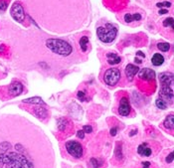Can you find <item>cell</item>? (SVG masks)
<instances>
[{"instance_id": "6da1fadb", "label": "cell", "mask_w": 174, "mask_h": 168, "mask_svg": "<svg viewBox=\"0 0 174 168\" xmlns=\"http://www.w3.org/2000/svg\"><path fill=\"white\" fill-rule=\"evenodd\" d=\"M0 168H56L44 130L20 114H0Z\"/></svg>"}, {"instance_id": "7a4b0ae2", "label": "cell", "mask_w": 174, "mask_h": 168, "mask_svg": "<svg viewBox=\"0 0 174 168\" xmlns=\"http://www.w3.org/2000/svg\"><path fill=\"white\" fill-rule=\"evenodd\" d=\"M46 46L51 50L53 53L60 56H67L71 55L73 52V47L69 43L61 39H49L46 41Z\"/></svg>"}, {"instance_id": "3957f363", "label": "cell", "mask_w": 174, "mask_h": 168, "mask_svg": "<svg viewBox=\"0 0 174 168\" xmlns=\"http://www.w3.org/2000/svg\"><path fill=\"white\" fill-rule=\"evenodd\" d=\"M97 35L102 43H111L117 35V29L114 24L107 23L105 26L98 27Z\"/></svg>"}, {"instance_id": "277c9868", "label": "cell", "mask_w": 174, "mask_h": 168, "mask_svg": "<svg viewBox=\"0 0 174 168\" xmlns=\"http://www.w3.org/2000/svg\"><path fill=\"white\" fill-rule=\"evenodd\" d=\"M65 149L67 153L72 156L74 159H81L84 155V146L81 142L77 140H68L65 143Z\"/></svg>"}, {"instance_id": "5b68a950", "label": "cell", "mask_w": 174, "mask_h": 168, "mask_svg": "<svg viewBox=\"0 0 174 168\" xmlns=\"http://www.w3.org/2000/svg\"><path fill=\"white\" fill-rule=\"evenodd\" d=\"M120 77H122V73H120L119 69H117V68H110L105 72L104 81L108 86L114 87L119 82Z\"/></svg>"}, {"instance_id": "8992f818", "label": "cell", "mask_w": 174, "mask_h": 168, "mask_svg": "<svg viewBox=\"0 0 174 168\" xmlns=\"http://www.w3.org/2000/svg\"><path fill=\"white\" fill-rule=\"evenodd\" d=\"M157 145L156 142H142L141 144L138 145L137 147V153L140 155L141 157H150L152 155L156 154L159 147L154 148V146Z\"/></svg>"}, {"instance_id": "52a82bcc", "label": "cell", "mask_w": 174, "mask_h": 168, "mask_svg": "<svg viewBox=\"0 0 174 168\" xmlns=\"http://www.w3.org/2000/svg\"><path fill=\"white\" fill-rule=\"evenodd\" d=\"M11 16L13 17L15 21L19 23H23L25 20V11L23 6L21 5L20 2H14V4L12 5L11 10H10Z\"/></svg>"}, {"instance_id": "ba28073f", "label": "cell", "mask_w": 174, "mask_h": 168, "mask_svg": "<svg viewBox=\"0 0 174 168\" xmlns=\"http://www.w3.org/2000/svg\"><path fill=\"white\" fill-rule=\"evenodd\" d=\"M119 113L122 116H124V117H128L133 113L131 105H130V102H129V99L125 96H122V98L120 99V101H119Z\"/></svg>"}, {"instance_id": "9c48e42d", "label": "cell", "mask_w": 174, "mask_h": 168, "mask_svg": "<svg viewBox=\"0 0 174 168\" xmlns=\"http://www.w3.org/2000/svg\"><path fill=\"white\" fill-rule=\"evenodd\" d=\"M58 129L60 133H64L65 136H68L72 134V131H74V125L69 119H58Z\"/></svg>"}, {"instance_id": "30bf717a", "label": "cell", "mask_w": 174, "mask_h": 168, "mask_svg": "<svg viewBox=\"0 0 174 168\" xmlns=\"http://www.w3.org/2000/svg\"><path fill=\"white\" fill-rule=\"evenodd\" d=\"M6 89H7V95L9 98H14V96H17L22 94L24 87L20 82L14 81V82H12Z\"/></svg>"}, {"instance_id": "8fae6325", "label": "cell", "mask_w": 174, "mask_h": 168, "mask_svg": "<svg viewBox=\"0 0 174 168\" xmlns=\"http://www.w3.org/2000/svg\"><path fill=\"white\" fill-rule=\"evenodd\" d=\"M138 80L141 82H154L155 79V72L153 70L148 69V68H144L138 71Z\"/></svg>"}, {"instance_id": "7c38bea8", "label": "cell", "mask_w": 174, "mask_h": 168, "mask_svg": "<svg viewBox=\"0 0 174 168\" xmlns=\"http://www.w3.org/2000/svg\"><path fill=\"white\" fill-rule=\"evenodd\" d=\"M138 71H139V68L137 66H134L132 64H128L125 68V76L127 77V79L132 80V78L138 73Z\"/></svg>"}, {"instance_id": "4fadbf2b", "label": "cell", "mask_w": 174, "mask_h": 168, "mask_svg": "<svg viewBox=\"0 0 174 168\" xmlns=\"http://www.w3.org/2000/svg\"><path fill=\"white\" fill-rule=\"evenodd\" d=\"M161 85H173V75L171 73H162L159 75Z\"/></svg>"}, {"instance_id": "5bb4252c", "label": "cell", "mask_w": 174, "mask_h": 168, "mask_svg": "<svg viewBox=\"0 0 174 168\" xmlns=\"http://www.w3.org/2000/svg\"><path fill=\"white\" fill-rule=\"evenodd\" d=\"M105 161L101 159V158H96L93 157L90 159L89 166L91 168H104L105 167Z\"/></svg>"}, {"instance_id": "9a60e30c", "label": "cell", "mask_w": 174, "mask_h": 168, "mask_svg": "<svg viewBox=\"0 0 174 168\" xmlns=\"http://www.w3.org/2000/svg\"><path fill=\"white\" fill-rule=\"evenodd\" d=\"M151 63L155 67H159L164 63V57L161 54L155 53V54L152 56V58H151Z\"/></svg>"}, {"instance_id": "2e32d148", "label": "cell", "mask_w": 174, "mask_h": 168, "mask_svg": "<svg viewBox=\"0 0 174 168\" xmlns=\"http://www.w3.org/2000/svg\"><path fill=\"white\" fill-rule=\"evenodd\" d=\"M107 57H108V63L110 65H116L122 62V58L119 57L114 53H108Z\"/></svg>"}, {"instance_id": "e0dca14e", "label": "cell", "mask_w": 174, "mask_h": 168, "mask_svg": "<svg viewBox=\"0 0 174 168\" xmlns=\"http://www.w3.org/2000/svg\"><path fill=\"white\" fill-rule=\"evenodd\" d=\"M174 117H173V114H169V116H166L165 120L163 121V126L165 127L167 130H173L174 128Z\"/></svg>"}, {"instance_id": "ac0fdd59", "label": "cell", "mask_w": 174, "mask_h": 168, "mask_svg": "<svg viewBox=\"0 0 174 168\" xmlns=\"http://www.w3.org/2000/svg\"><path fill=\"white\" fill-rule=\"evenodd\" d=\"M142 16L139 13H134V14H129V13H126L124 15V21L126 23H131L133 21H139L141 20Z\"/></svg>"}, {"instance_id": "d6986e66", "label": "cell", "mask_w": 174, "mask_h": 168, "mask_svg": "<svg viewBox=\"0 0 174 168\" xmlns=\"http://www.w3.org/2000/svg\"><path fill=\"white\" fill-rule=\"evenodd\" d=\"M80 47L82 49V51L84 53H86L88 51V47H89V37L84 36L81 38L80 40Z\"/></svg>"}, {"instance_id": "ffe728a7", "label": "cell", "mask_w": 174, "mask_h": 168, "mask_svg": "<svg viewBox=\"0 0 174 168\" xmlns=\"http://www.w3.org/2000/svg\"><path fill=\"white\" fill-rule=\"evenodd\" d=\"M156 107L158 108H161V110H166V108H167V102L165 101H163L162 99H156Z\"/></svg>"}, {"instance_id": "44dd1931", "label": "cell", "mask_w": 174, "mask_h": 168, "mask_svg": "<svg viewBox=\"0 0 174 168\" xmlns=\"http://www.w3.org/2000/svg\"><path fill=\"white\" fill-rule=\"evenodd\" d=\"M157 48L162 52H168L170 50V44H168V43H158Z\"/></svg>"}, {"instance_id": "7402d4cb", "label": "cell", "mask_w": 174, "mask_h": 168, "mask_svg": "<svg viewBox=\"0 0 174 168\" xmlns=\"http://www.w3.org/2000/svg\"><path fill=\"white\" fill-rule=\"evenodd\" d=\"M24 102H31V104H39V105H44V102L42 101V99L40 98H32V99H25Z\"/></svg>"}, {"instance_id": "603a6c76", "label": "cell", "mask_w": 174, "mask_h": 168, "mask_svg": "<svg viewBox=\"0 0 174 168\" xmlns=\"http://www.w3.org/2000/svg\"><path fill=\"white\" fill-rule=\"evenodd\" d=\"M10 0H0V12L6 11V9L8 8V4Z\"/></svg>"}, {"instance_id": "cb8c5ba5", "label": "cell", "mask_w": 174, "mask_h": 168, "mask_svg": "<svg viewBox=\"0 0 174 168\" xmlns=\"http://www.w3.org/2000/svg\"><path fill=\"white\" fill-rule=\"evenodd\" d=\"M173 23H174V21H173V18L172 17H169V18H166L165 20L163 21V26L164 27H171L172 29L174 28L173 26Z\"/></svg>"}, {"instance_id": "d4e9b609", "label": "cell", "mask_w": 174, "mask_h": 168, "mask_svg": "<svg viewBox=\"0 0 174 168\" xmlns=\"http://www.w3.org/2000/svg\"><path fill=\"white\" fill-rule=\"evenodd\" d=\"M157 7L159 8H162V7H170L171 6V2H168V1H164V2H158L156 4Z\"/></svg>"}, {"instance_id": "484cf974", "label": "cell", "mask_w": 174, "mask_h": 168, "mask_svg": "<svg viewBox=\"0 0 174 168\" xmlns=\"http://www.w3.org/2000/svg\"><path fill=\"white\" fill-rule=\"evenodd\" d=\"M156 167L153 163L149 162V161H145V162L141 163V168H154Z\"/></svg>"}, {"instance_id": "4316f807", "label": "cell", "mask_w": 174, "mask_h": 168, "mask_svg": "<svg viewBox=\"0 0 174 168\" xmlns=\"http://www.w3.org/2000/svg\"><path fill=\"white\" fill-rule=\"evenodd\" d=\"M165 161H166V163H168V164H170V163H172V162H173V152H172V151L170 152L169 155H167V157H166Z\"/></svg>"}, {"instance_id": "83f0119b", "label": "cell", "mask_w": 174, "mask_h": 168, "mask_svg": "<svg viewBox=\"0 0 174 168\" xmlns=\"http://www.w3.org/2000/svg\"><path fill=\"white\" fill-rule=\"evenodd\" d=\"M83 131L85 132V133H91L93 131V128H92L91 125H84Z\"/></svg>"}, {"instance_id": "f1b7e54d", "label": "cell", "mask_w": 174, "mask_h": 168, "mask_svg": "<svg viewBox=\"0 0 174 168\" xmlns=\"http://www.w3.org/2000/svg\"><path fill=\"white\" fill-rule=\"evenodd\" d=\"M77 135H78V137L79 138L84 139V137H85V132H84L83 130H79V131L77 132Z\"/></svg>"}, {"instance_id": "f546056e", "label": "cell", "mask_w": 174, "mask_h": 168, "mask_svg": "<svg viewBox=\"0 0 174 168\" xmlns=\"http://www.w3.org/2000/svg\"><path fill=\"white\" fill-rule=\"evenodd\" d=\"M78 99H81V101H84V99H85V93H83V92L78 93Z\"/></svg>"}, {"instance_id": "4dcf8cb0", "label": "cell", "mask_w": 174, "mask_h": 168, "mask_svg": "<svg viewBox=\"0 0 174 168\" xmlns=\"http://www.w3.org/2000/svg\"><path fill=\"white\" fill-rule=\"evenodd\" d=\"M166 13H168L167 9H160L159 10V14H166Z\"/></svg>"}, {"instance_id": "1f68e13d", "label": "cell", "mask_w": 174, "mask_h": 168, "mask_svg": "<svg viewBox=\"0 0 174 168\" xmlns=\"http://www.w3.org/2000/svg\"><path fill=\"white\" fill-rule=\"evenodd\" d=\"M111 134L113 135V136L116 135V128H111Z\"/></svg>"}, {"instance_id": "d6a6232c", "label": "cell", "mask_w": 174, "mask_h": 168, "mask_svg": "<svg viewBox=\"0 0 174 168\" xmlns=\"http://www.w3.org/2000/svg\"><path fill=\"white\" fill-rule=\"evenodd\" d=\"M136 62H137L138 64H140V63H141V60H140V59H137V58H135V63H136Z\"/></svg>"}]
</instances>
